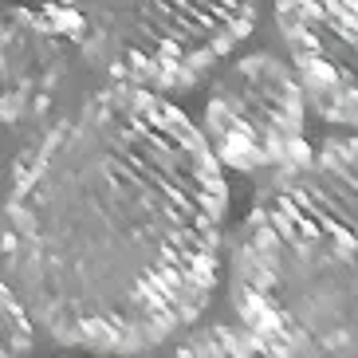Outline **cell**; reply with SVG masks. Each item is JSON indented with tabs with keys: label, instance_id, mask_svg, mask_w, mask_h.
Here are the masks:
<instances>
[{
	"label": "cell",
	"instance_id": "1",
	"mask_svg": "<svg viewBox=\"0 0 358 358\" xmlns=\"http://www.w3.org/2000/svg\"><path fill=\"white\" fill-rule=\"evenodd\" d=\"M229 189L197 127L115 83L20 158L0 248L32 319L71 350H150L205 311Z\"/></svg>",
	"mask_w": 358,
	"mask_h": 358
},
{
	"label": "cell",
	"instance_id": "2",
	"mask_svg": "<svg viewBox=\"0 0 358 358\" xmlns=\"http://www.w3.org/2000/svg\"><path fill=\"white\" fill-rule=\"evenodd\" d=\"M229 292L264 358H358V138L303 154L256 197Z\"/></svg>",
	"mask_w": 358,
	"mask_h": 358
},
{
	"label": "cell",
	"instance_id": "3",
	"mask_svg": "<svg viewBox=\"0 0 358 358\" xmlns=\"http://www.w3.org/2000/svg\"><path fill=\"white\" fill-rule=\"evenodd\" d=\"M43 12L115 83L178 91L248 36L256 0H43Z\"/></svg>",
	"mask_w": 358,
	"mask_h": 358
},
{
	"label": "cell",
	"instance_id": "4",
	"mask_svg": "<svg viewBox=\"0 0 358 358\" xmlns=\"http://www.w3.org/2000/svg\"><path fill=\"white\" fill-rule=\"evenodd\" d=\"M303 118L307 87L299 71L272 52H256L217 75L201 134L229 169H287L303 158Z\"/></svg>",
	"mask_w": 358,
	"mask_h": 358
},
{
	"label": "cell",
	"instance_id": "5",
	"mask_svg": "<svg viewBox=\"0 0 358 358\" xmlns=\"http://www.w3.org/2000/svg\"><path fill=\"white\" fill-rule=\"evenodd\" d=\"M275 16L319 115L358 127V0H275Z\"/></svg>",
	"mask_w": 358,
	"mask_h": 358
},
{
	"label": "cell",
	"instance_id": "6",
	"mask_svg": "<svg viewBox=\"0 0 358 358\" xmlns=\"http://www.w3.org/2000/svg\"><path fill=\"white\" fill-rule=\"evenodd\" d=\"M67 43L43 8H0V127L24 130L55 106L71 71Z\"/></svg>",
	"mask_w": 358,
	"mask_h": 358
},
{
	"label": "cell",
	"instance_id": "7",
	"mask_svg": "<svg viewBox=\"0 0 358 358\" xmlns=\"http://www.w3.org/2000/svg\"><path fill=\"white\" fill-rule=\"evenodd\" d=\"M173 358H264L256 338L236 327H201L178 347Z\"/></svg>",
	"mask_w": 358,
	"mask_h": 358
},
{
	"label": "cell",
	"instance_id": "8",
	"mask_svg": "<svg viewBox=\"0 0 358 358\" xmlns=\"http://www.w3.org/2000/svg\"><path fill=\"white\" fill-rule=\"evenodd\" d=\"M36 338V319L20 292L0 280V358H24L32 350Z\"/></svg>",
	"mask_w": 358,
	"mask_h": 358
}]
</instances>
